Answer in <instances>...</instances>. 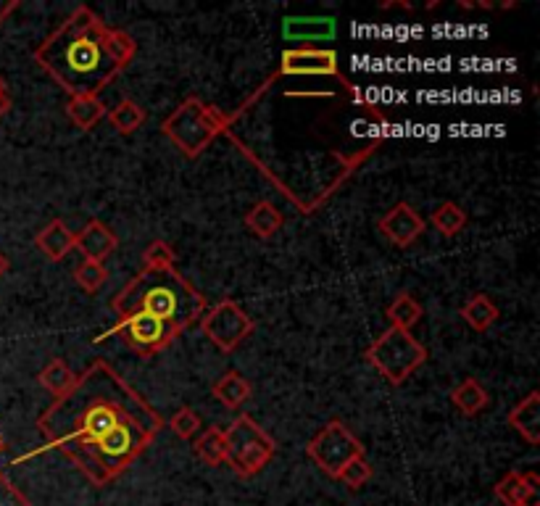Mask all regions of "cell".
Returning <instances> with one entry per match:
<instances>
[{
    "mask_svg": "<svg viewBox=\"0 0 540 506\" xmlns=\"http://www.w3.org/2000/svg\"><path fill=\"white\" fill-rule=\"evenodd\" d=\"M224 441H227V464L238 472L240 478L259 475L272 462L274 451H277L272 435L264 433L245 414L224 430Z\"/></svg>",
    "mask_w": 540,
    "mask_h": 506,
    "instance_id": "cell-6",
    "label": "cell"
},
{
    "mask_svg": "<svg viewBox=\"0 0 540 506\" xmlns=\"http://www.w3.org/2000/svg\"><path fill=\"white\" fill-rule=\"evenodd\" d=\"M509 425L525 438L530 446L540 443V393L533 391L509 412Z\"/></svg>",
    "mask_w": 540,
    "mask_h": 506,
    "instance_id": "cell-15",
    "label": "cell"
},
{
    "mask_svg": "<svg viewBox=\"0 0 540 506\" xmlns=\"http://www.w3.org/2000/svg\"><path fill=\"white\" fill-rule=\"evenodd\" d=\"M211 396L227 409H243L253 396L251 383L245 380L240 372H224L214 385H211Z\"/></svg>",
    "mask_w": 540,
    "mask_h": 506,
    "instance_id": "cell-17",
    "label": "cell"
},
{
    "mask_svg": "<svg viewBox=\"0 0 540 506\" xmlns=\"http://www.w3.org/2000/svg\"><path fill=\"white\" fill-rule=\"evenodd\" d=\"M253 327H256L253 319L232 298H224V301L214 304L201 317V330L224 354H230L243 340L251 338Z\"/></svg>",
    "mask_w": 540,
    "mask_h": 506,
    "instance_id": "cell-8",
    "label": "cell"
},
{
    "mask_svg": "<svg viewBox=\"0 0 540 506\" xmlns=\"http://www.w3.org/2000/svg\"><path fill=\"white\" fill-rule=\"evenodd\" d=\"M425 227V219L419 217V211L406 201L396 203V206L377 222V230L398 248H406L411 246L414 240H419Z\"/></svg>",
    "mask_w": 540,
    "mask_h": 506,
    "instance_id": "cell-11",
    "label": "cell"
},
{
    "mask_svg": "<svg viewBox=\"0 0 540 506\" xmlns=\"http://www.w3.org/2000/svg\"><path fill=\"white\" fill-rule=\"evenodd\" d=\"M8 109H11V95H8L6 80L0 77V119L8 114Z\"/></svg>",
    "mask_w": 540,
    "mask_h": 506,
    "instance_id": "cell-32",
    "label": "cell"
},
{
    "mask_svg": "<svg viewBox=\"0 0 540 506\" xmlns=\"http://www.w3.org/2000/svg\"><path fill=\"white\" fill-rule=\"evenodd\" d=\"M282 35L293 43H322L335 37V19L314 16V19H285Z\"/></svg>",
    "mask_w": 540,
    "mask_h": 506,
    "instance_id": "cell-14",
    "label": "cell"
},
{
    "mask_svg": "<svg viewBox=\"0 0 540 506\" xmlns=\"http://www.w3.org/2000/svg\"><path fill=\"white\" fill-rule=\"evenodd\" d=\"M35 58L72 98L98 95L135 58V40L122 29L103 27L90 8H77Z\"/></svg>",
    "mask_w": 540,
    "mask_h": 506,
    "instance_id": "cell-2",
    "label": "cell"
},
{
    "mask_svg": "<svg viewBox=\"0 0 540 506\" xmlns=\"http://www.w3.org/2000/svg\"><path fill=\"white\" fill-rule=\"evenodd\" d=\"M37 248L45 253L48 261H61L69 251H74V232L66 227L64 219H53L35 238Z\"/></svg>",
    "mask_w": 540,
    "mask_h": 506,
    "instance_id": "cell-16",
    "label": "cell"
},
{
    "mask_svg": "<svg viewBox=\"0 0 540 506\" xmlns=\"http://www.w3.org/2000/svg\"><path fill=\"white\" fill-rule=\"evenodd\" d=\"M37 380H40V385H43L45 391L51 393L53 398H64L66 393L72 391L74 385H77V375H74L72 369L66 367L64 359H53L48 367L37 375Z\"/></svg>",
    "mask_w": 540,
    "mask_h": 506,
    "instance_id": "cell-23",
    "label": "cell"
},
{
    "mask_svg": "<svg viewBox=\"0 0 540 506\" xmlns=\"http://www.w3.org/2000/svg\"><path fill=\"white\" fill-rule=\"evenodd\" d=\"M285 225V217H282V211L269 201H259L253 203L248 214H245V227L256 235V238L267 240L272 235L280 232V227Z\"/></svg>",
    "mask_w": 540,
    "mask_h": 506,
    "instance_id": "cell-19",
    "label": "cell"
},
{
    "mask_svg": "<svg viewBox=\"0 0 540 506\" xmlns=\"http://www.w3.org/2000/svg\"><path fill=\"white\" fill-rule=\"evenodd\" d=\"M106 119L111 122V127H114L119 135H132V132H137L143 127L148 114H145L132 98H124V101L116 103L114 109H108Z\"/></svg>",
    "mask_w": 540,
    "mask_h": 506,
    "instance_id": "cell-24",
    "label": "cell"
},
{
    "mask_svg": "<svg viewBox=\"0 0 540 506\" xmlns=\"http://www.w3.org/2000/svg\"><path fill=\"white\" fill-rule=\"evenodd\" d=\"M48 446L85 472L95 488L122 475L161 430L151 406L106 364H93L40 417Z\"/></svg>",
    "mask_w": 540,
    "mask_h": 506,
    "instance_id": "cell-1",
    "label": "cell"
},
{
    "mask_svg": "<svg viewBox=\"0 0 540 506\" xmlns=\"http://www.w3.org/2000/svg\"><path fill=\"white\" fill-rule=\"evenodd\" d=\"M367 362L390 385H401L427 362V348L409 330L390 327L367 348Z\"/></svg>",
    "mask_w": 540,
    "mask_h": 506,
    "instance_id": "cell-5",
    "label": "cell"
},
{
    "mask_svg": "<svg viewBox=\"0 0 540 506\" xmlns=\"http://www.w3.org/2000/svg\"><path fill=\"white\" fill-rule=\"evenodd\" d=\"M3 449H6V443H3V438H0V454H3Z\"/></svg>",
    "mask_w": 540,
    "mask_h": 506,
    "instance_id": "cell-35",
    "label": "cell"
},
{
    "mask_svg": "<svg viewBox=\"0 0 540 506\" xmlns=\"http://www.w3.org/2000/svg\"><path fill=\"white\" fill-rule=\"evenodd\" d=\"M74 248H80L87 261H101L103 264L119 248V238L106 222L90 219L80 232H74Z\"/></svg>",
    "mask_w": 540,
    "mask_h": 506,
    "instance_id": "cell-12",
    "label": "cell"
},
{
    "mask_svg": "<svg viewBox=\"0 0 540 506\" xmlns=\"http://www.w3.org/2000/svg\"><path fill=\"white\" fill-rule=\"evenodd\" d=\"M361 454H364V446L340 420H332L330 425H324L306 446V456L317 464L319 470L327 472L330 478H335L340 467L351 462L353 456Z\"/></svg>",
    "mask_w": 540,
    "mask_h": 506,
    "instance_id": "cell-7",
    "label": "cell"
},
{
    "mask_svg": "<svg viewBox=\"0 0 540 506\" xmlns=\"http://www.w3.org/2000/svg\"><path fill=\"white\" fill-rule=\"evenodd\" d=\"M0 506H29L27 496L0 472Z\"/></svg>",
    "mask_w": 540,
    "mask_h": 506,
    "instance_id": "cell-31",
    "label": "cell"
},
{
    "mask_svg": "<svg viewBox=\"0 0 540 506\" xmlns=\"http://www.w3.org/2000/svg\"><path fill=\"white\" fill-rule=\"evenodd\" d=\"M111 309L119 319L148 314L180 335L206 314L209 304L185 277L177 275V269H143L122 293H116Z\"/></svg>",
    "mask_w": 540,
    "mask_h": 506,
    "instance_id": "cell-3",
    "label": "cell"
},
{
    "mask_svg": "<svg viewBox=\"0 0 540 506\" xmlns=\"http://www.w3.org/2000/svg\"><path fill=\"white\" fill-rule=\"evenodd\" d=\"M74 282L80 285L85 293H98V290L103 288L108 282V269L106 264H101V261H82L80 267L74 269Z\"/></svg>",
    "mask_w": 540,
    "mask_h": 506,
    "instance_id": "cell-27",
    "label": "cell"
},
{
    "mask_svg": "<svg viewBox=\"0 0 540 506\" xmlns=\"http://www.w3.org/2000/svg\"><path fill=\"white\" fill-rule=\"evenodd\" d=\"M451 401H454V406L459 409L461 414L475 417V414H480L488 409L490 396L480 380H475V377H467V380H461L454 391H451Z\"/></svg>",
    "mask_w": 540,
    "mask_h": 506,
    "instance_id": "cell-21",
    "label": "cell"
},
{
    "mask_svg": "<svg viewBox=\"0 0 540 506\" xmlns=\"http://www.w3.org/2000/svg\"><path fill=\"white\" fill-rule=\"evenodd\" d=\"M282 74L332 77L338 74V53L324 51V48H290L282 53Z\"/></svg>",
    "mask_w": 540,
    "mask_h": 506,
    "instance_id": "cell-10",
    "label": "cell"
},
{
    "mask_svg": "<svg viewBox=\"0 0 540 506\" xmlns=\"http://www.w3.org/2000/svg\"><path fill=\"white\" fill-rule=\"evenodd\" d=\"M388 319H390V327H398V330H409L417 325L419 319H422V304H419L417 298L409 296V293H401V296H396V301L388 306Z\"/></svg>",
    "mask_w": 540,
    "mask_h": 506,
    "instance_id": "cell-26",
    "label": "cell"
},
{
    "mask_svg": "<svg viewBox=\"0 0 540 506\" xmlns=\"http://www.w3.org/2000/svg\"><path fill=\"white\" fill-rule=\"evenodd\" d=\"M195 454L201 459L203 464L209 467H222L227 464V441H224V430L219 427H209L203 430V435H198L193 443Z\"/></svg>",
    "mask_w": 540,
    "mask_h": 506,
    "instance_id": "cell-22",
    "label": "cell"
},
{
    "mask_svg": "<svg viewBox=\"0 0 540 506\" xmlns=\"http://www.w3.org/2000/svg\"><path fill=\"white\" fill-rule=\"evenodd\" d=\"M66 114H69V119H72L77 130L90 132L106 119L108 109L98 95H74L69 106H66Z\"/></svg>",
    "mask_w": 540,
    "mask_h": 506,
    "instance_id": "cell-18",
    "label": "cell"
},
{
    "mask_svg": "<svg viewBox=\"0 0 540 506\" xmlns=\"http://www.w3.org/2000/svg\"><path fill=\"white\" fill-rule=\"evenodd\" d=\"M8 267H11V264H8V259H6V253L0 251V280H3V277H6Z\"/></svg>",
    "mask_w": 540,
    "mask_h": 506,
    "instance_id": "cell-34",
    "label": "cell"
},
{
    "mask_svg": "<svg viewBox=\"0 0 540 506\" xmlns=\"http://www.w3.org/2000/svg\"><path fill=\"white\" fill-rule=\"evenodd\" d=\"M16 8H19V0H3V3H0V24L6 22L8 14H14Z\"/></svg>",
    "mask_w": 540,
    "mask_h": 506,
    "instance_id": "cell-33",
    "label": "cell"
},
{
    "mask_svg": "<svg viewBox=\"0 0 540 506\" xmlns=\"http://www.w3.org/2000/svg\"><path fill=\"white\" fill-rule=\"evenodd\" d=\"M461 319L467 322L475 333H485V330H490V327L496 325L498 317H501V311H498V306L493 304V298L485 296V293H477V296H472L467 301V304L461 306Z\"/></svg>",
    "mask_w": 540,
    "mask_h": 506,
    "instance_id": "cell-20",
    "label": "cell"
},
{
    "mask_svg": "<svg viewBox=\"0 0 540 506\" xmlns=\"http://www.w3.org/2000/svg\"><path fill=\"white\" fill-rule=\"evenodd\" d=\"M430 225L443 235V238H456L464 227H467V211L461 209L459 203L443 201L438 209L432 211Z\"/></svg>",
    "mask_w": 540,
    "mask_h": 506,
    "instance_id": "cell-25",
    "label": "cell"
},
{
    "mask_svg": "<svg viewBox=\"0 0 540 506\" xmlns=\"http://www.w3.org/2000/svg\"><path fill=\"white\" fill-rule=\"evenodd\" d=\"M143 269H174L177 264V253L166 240H153L151 246L143 253Z\"/></svg>",
    "mask_w": 540,
    "mask_h": 506,
    "instance_id": "cell-29",
    "label": "cell"
},
{
    "mask_svg": "<svg viewBox=\"0 0 540 506\" xmlns=\"http://www.w3.org/2000/svg\"><path fill=\"white\" fill-rule=\"evenodd\" d=\"M169 427H172L174 435L182 438V441H193L195 433L201 430V417H198L190 406H182L180 412L169 420Z\"/></svg>",
    "mask_w": 540,
    "mask_h": 506,
    "instance_id": "cell-30",
    "label": "cell"
},
{
    "mask_svg": "<svg viewBox=\"0 0 540 506\" xmlns=\"http://www.w3.org/2000/svg\"><path fill=\"white\" fill-rule=\"evenodd\" d=\"M496 499L506 506H540L538 475L535 472H509L496 485Z\"/></svg>",
    "mask_w": 540,
    "mask_h": 506,
    "instance_id": "cell-13",
    "label": "cell"
},
{
    "mask_svg": "<svg viewBox=\"0 0 540 506\" xmlns=\"http://www.w3.org/2000/svg\"><path fill=\"white\" fill-rule=\"evenodd\" d=\"M224 124H227V119H224L222 111L209 106V103H201L198 98H188L180 109L161 124V132L185 156L193 159L214 140L216 132L224 130Z\"/></svg>",
    "mask_w": 540,
    "mask_h": 506,
    "instance_id": "cell-4",
    "label": "cell"
},
{
    "mask_svg": "<svg viewBox=\"0 0 540 506\" xmlns=\"http://www.w3.org/2000/svg\"><path fill=\"white\" fill-rule=\"evenodd\" d=\"M114 333L127 335V343L135 348L137 354H143V356H151V354H156V351H161V348L172 346V340L177 338V333H174L172 327L159 322V319L148 317V314H130V317L119 319L116 327H111L103 338H108V335H114ZM103 338H98V340H103Z\"/></svg>",
    "mask_w": 540,
    "mask_h": 506,
    "instance_id": "cell-9",
    "label": "cell"
},
{
    "mask_svg": "<svg viewBox=\"0 0 540 506\" xmlns=\"http://www.w3.org/2000/svg\"><path fill=\"white\" fill-rule=\"evenodd\" d=\"M335 480H340V483L346 485V488H351V491H359L361 485H367L369 480H372V464L367 462V456L364 454L353 456L351 462L340 467Z\"/></svg>",
    "mask_w": 540,
    "mask_h": 506,
    "instance_id": "cell-28",
    "label": "cell"
}]
</instances>
